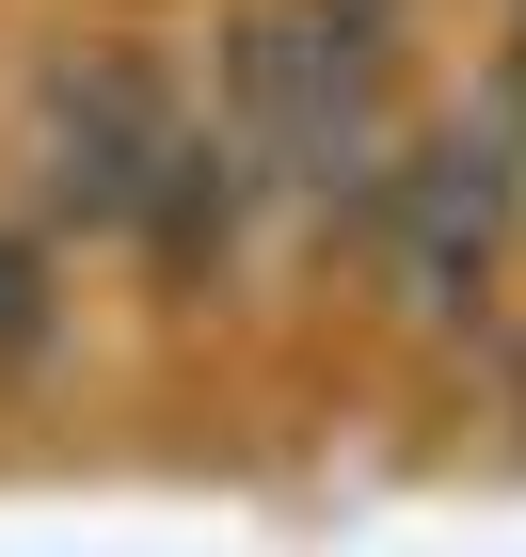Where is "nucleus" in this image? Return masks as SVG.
<instances>
[{
    "label": "nucleus",
    "mask_w": 526,
    "mask_h": 557,
    "mask_svg": "<svg viewBox=\"0 0 526 557\" xmlns=\"http://www.w3.org/2000/svg\"><path fill=\"white\" fill-rule=\"evenodd\" d=\"M383 223H399V287L431 302H479L494 287V239H511V175H494V144L479 128H447V144H415V175H383Z\"/></svg>",
    "instance_id": "f257e3e1"
},
{
    "label": "nucleus",
    "mask_w": 526,
    "mask_h": 557,
    "mask_svg": "<svg viewBox=\"0 0 526 557\" xmlns=\"http://www.w3.org/2000/svg\"><path fill=\"white\" fill-rule=\"evenodd\" d=\"M33 350H48V256L0 239V367H33Z\"/></svg>",
    "instance_id": "f03ea898"
}]
</instances>
